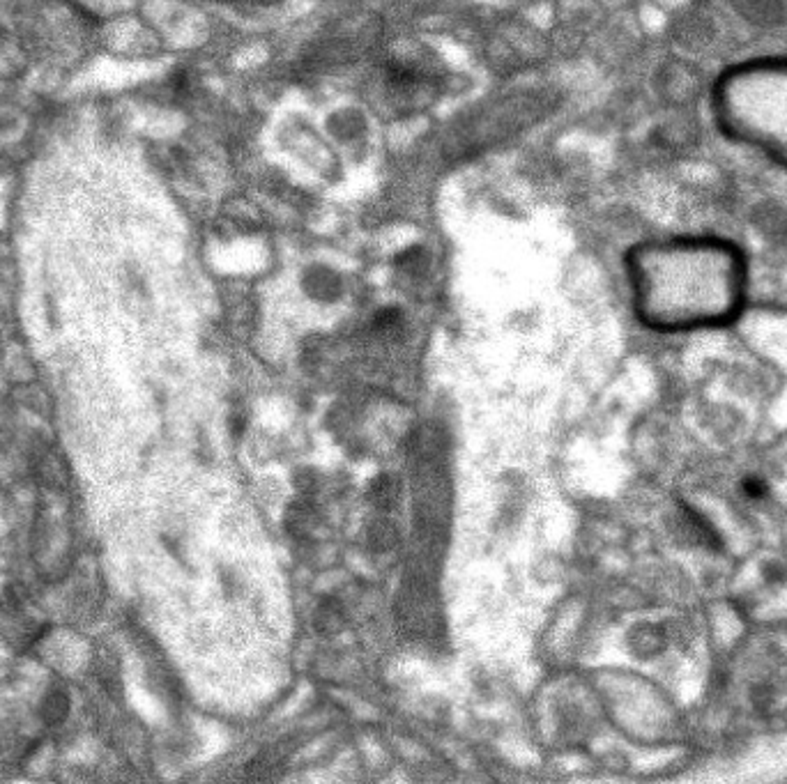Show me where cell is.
Returning a JSON list of instances; mask_svg holds the SVG:
<instances>
[{"label":"cell","mask_w":787,"mask_h":784,"mask_svg":"<svg viewBox=\"0 0 787 784\" xmlns=\"http://www.w3.org/2000/svg\"><path fill=\"white\" fill-rule=\"evenodd\" d=\"M629 272L638 318L659 332L728 325L744 299V267L721 244H647L629 256Z\"/></svg>","instance_id":"6da1fadb"},{"label":"cell","mask_w":787,"mask_h":784,"mask_svg":"<svg viewBox=\"0 0 787 784\" xmlns=\"http://www.w3.org/2000/svg\"><path fill=\"white\" fill-rule=\"evenodd\" d=\"M663 90H666V97H670L675 104L693 102L700 90L698 72L689 65L666 67V72H663Z\"/></svg>","instance_id":"7a4b0ae2"},{"label":"cell","mask_w":787,"mask_h":784,"mask_svg":"<svg viewBox=\"0 0 787 784\" xmlns=\"http://www.w3.org/2000/svg\"><path fill=\"white\" fill-rule=\"evenodd\" d=\"M730 3L755 26H778L787 21V0H730Z\"/></svg>","instance_id":"3957f363"},{"label":"cell","mask_w":787,"mask_h":784,"mask_svg":"<svg viewBox=\"0 0 787 784\" xmlns=\"http://www.w3.org/2000/svg\"><path fill=\"white\" fill-rule=\"evenodd\" d=\"M695 138H698V129H695L691 120H670L654 132L656 148H661L663 152H679L684 148H691Z\"/></svg>","instance_id":"277c9868"},{"label":"cell","mask_w":787,"mask_h":784,"mask_svg":"<svg viewBox=\"0 0 787 784\" xmlns=\"http://www.w3.org/2000/svg\"><path fill=\"white\" fill-rule=\"evenodd\" d=\"M744 493L748 495V497H753V499H758V497H762L764 495V490H767V486H764V483L760 481V479H755V476H751V479H746L744 481Z\"/></svg>","instance_id":"5b68a950"}]
</instances>
